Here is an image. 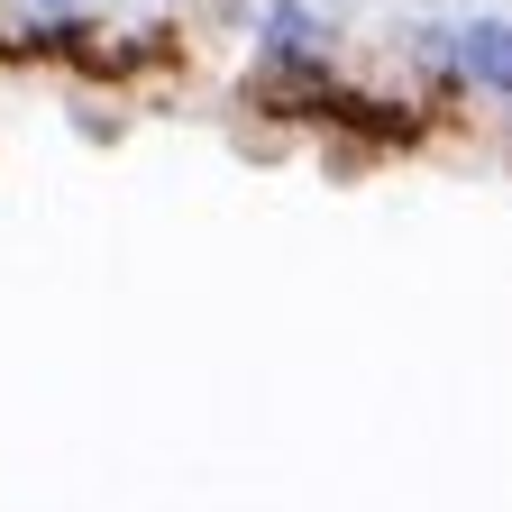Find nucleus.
Wrapping results in <instances>:
<instances>
[{
  "label": "nucleus",
  "instance_id": "f03ea898",
  "mask_svg": "<svg viewBox=\"0 0 512 512\" xmlns=\"http://www.w3.org/2000/svg\"><path fill=\"white\" fill-rule=\"evenodd\" d=\"M339 19L311 10V0H266L256 10V64H330Z\"/></svg>",
  "mask_w": 512,
  "mask_h": 512
},
{
  "label": "nucleus",
  "instance_id": "f257e3e1",
  "mask_svg": "<svg viewBox=\"0 0 512 512\" xmlns=\"http://www.w3.org/2000/svg\"><path fill=\"white\" fill-rule=\"evenodd\" d=\"M448 74H458L467 92L512 101V19H494V10L458 19V28H448Z\"/></svg>",
  "mask_w": 512,
  "mask_h": 512
}]
</instances>
